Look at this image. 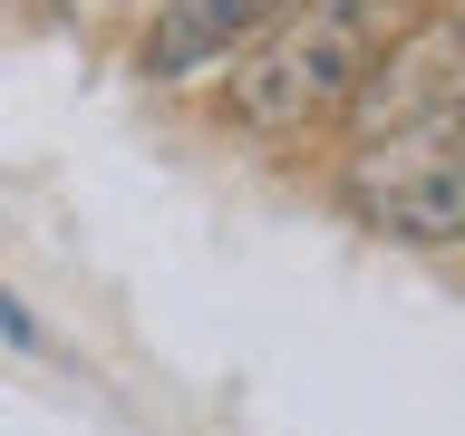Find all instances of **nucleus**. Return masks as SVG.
I'll use <instances>...</instances> for the list:
<instances>
[{"mask_svg":"<svg viewBox=\"0 0 465 436\" xmlns=\"http://www.w3.org/2000/svg\"><path fill=\"white\" fill-rule=\"evenodd\" d=\"M282 10H291V0H155L145 78H203V68H223V58L252 49Z\"/></svg>","mask_w":465,"mask_h":436,"instance_id":"obj_4","label":"nucleus"},{"mask_svg":"<svg viewBox=\"0 0 465 436\" xmlns=\"http://www.w3.org/2000/svg\"><path fill=\"white\" fill-rule=\"evenodd\" d=\"M436 116H465V20H456V10H427V20L398 29V49L369 68L349 126H359V145H369V136L436 126Z\"/></svg>","mask_w":465,"mask_h":436,"instance_id":"obj_3","label":"nucleus"},{"mask_svg":"<svg viewBox=\"0 0 465 436\" xmlns=\"http://www.w3.org/2000/svg\"><path fill=\"white\" fill-rule=\"evenodd\" d=\"M340 203L388 243H465V116L369 136L340 165Z\"/></svg>","mask_w":465,"mask_h":436,"instance_id":"obj_2","label":"nucleus"},{"mask_svg":"<svg viewBox=\"0 0 465 436\" xmlns=\"http://www.w3.org/2000/svg\"><path fill=\"white\" fill-rule=\"evenodd\" d=\"M407 20H417V0H291L282 20L232 58V87H223L232 126H252V136H311V126L349 116L359 87H369V68L398 49Z\"/></svg>","mask_w":465,"mask_h":436,"instance_id":"obj_1","label":"nucleus"}]
</instances>
